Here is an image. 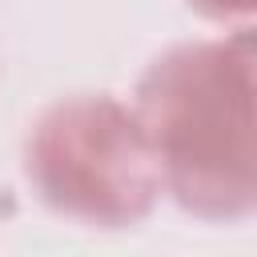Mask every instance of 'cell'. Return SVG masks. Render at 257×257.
Instances as JSON below:
<instances>
[{"label":"cell","mask_w":257,"mask_h":257,"mask_svg":"<svg viewBox=\"0 0 257 257\" xmlns=\"http://www.w3.org/2000/svg\"><path fill=\"white\" fill-rule=\"evenodd\" d=\"M133 108L181 213L209 225L257 217V24L157 52Z\"/></svg>","instance_id":"1"},{"label":"cell","mask_w":257,"mask_h":257,"mask_svg":"<svg viewBox=\"0 0 257 257\" xmlns=\"http://www.w3.org/2000/svg\"><path fill=\"white\" fill-rule=\"evenodd\" d=\"M20 173L48 213L96 233L137 229L165 197L145 124L112 92L44 104L24 133Z\"/></svg>","instance_id":"2"},{"label":"cell","mask_w":257,"mask_h":257,"mask_svg":"<svg viewBox=\"0 0 257 257\" xmlns=\"http://www.w3.org/2000/svg\"><path fill=\"white\" fill-rule=\"evenodd\" d=\"M185 8L213 24H245L257 20V0H185Z\"/></svg>","instance_id":"3"}]
</instances>
